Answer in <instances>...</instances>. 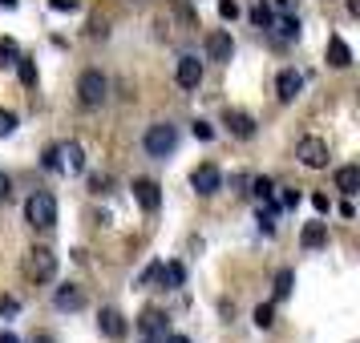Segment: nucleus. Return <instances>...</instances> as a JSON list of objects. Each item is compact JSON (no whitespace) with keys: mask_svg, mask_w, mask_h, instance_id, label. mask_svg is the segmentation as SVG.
Here are the masks:
<instances>
[{"mask_svg":"<svg viewBox=\"0 0 360 343\" xmlns=\"http://www.w3.org/2000/svg\"><path fill=\"white\" fill-rule=\"evenodd\" d=\"M142 146H146L150 158H170L174 149H179V130L170 126V121H154L142 137Z\"/></svg>","mask_w":360,"mask_h":343,"instance_id":"obj_1","label":"nucleus"},{"mask_svg":"<svg viewBox=\"0 0 360 343\" xmlns=\"http://www.w3.org/2000/svg\"><path fill=\"white\" fill-rule=\"evenodd\" d=\"M25 218H29L37 230H53L57 227V198H53L49 190H37V194L25 202Z\"/></svg>","mask_w":360,"mask_h":343,"instance_id":"obj_2","label":"nucleus"},{"mask_svg":"<svg viewBox=\"0 0 360 343\" xmlns=\"http://www.w3.org/2000/svg\"><path fill=\"white\" fill-rule=\"evenodd\" d=\"M77 97H82L85 109L105 105V97H110V81H105V73H101V69H85V73H82V81H77Z\"/></svg>","mask_w":360,"mask_h":343,"instance_id":"obj_3","label":"nucleus"},{"mask_svg":"<svg viewBox=\"0 0 360 343\" xmlns=\"http://www.w3.org/2000/svg\"><path fill=\"white\" fill-rule=\"evenodd\" d=\"M25 271L37 283H49V278H57V255L45 250V246H37V250H29V259H25Z\"/></svg>","mask_w":360,"mask_h":343,"instance_id":"obj_4","label":"nucleus"},{"mask_svg":"<svg viewBox=\"0 0 360 343\" xmlns=\"http://www.w3.org/2000/svg\"><path fill=\"white\" fill-rule=\"evenodd\" d=\"M191 190H195V194H202V198L219 194V190H223V170H219V166H211V162H202L195 174H191Z\"/></svg>","mask_w":360,"mask_h":343,"instance_id":"obj_5","label":"nucleus"},{"mask_svg":"<svg viewBox=\"0 0 360 343\" xmlns=\"http://www.w3.org/2000/svg\"><path fill=\"white\" fill-rule=\"evenodd\" d=\"M295 158L308 166V170H324L328 166V142L324 137H304L300 149H295Z\"/></svg>","mask_w":360,"mask_h":343,"instance_id":"obj_6","label":"nucleus"},{"mask_svg":"<svg viewBox=\"0 0 360 343\" xmlns=\"http://www.w3.org/2000/svg\"><path fill=\"white\" fill-rule=\"evenodd\" d=\"M134 198H138V206H142L146 214H154L158 206H162V190H158V182H150V178L134 182Z\"/></svg>","mask_w":360,"mask_h":343,"instance_id":"obj_7","label":"nucleus"},{"mask_svg":"<svg viewBox=\"0 0 360 343\" xmlns=\"http://www.w3.org/2000/svg\"><path fill=\"white\" fill-rule=\"evenodd\" d=\"M98 327H101L105 339H126V319H122V311H114V307H105L98 315Z\"/></svg>","mask_w":360,"mask_h":343,"instance_id":"obj_8","label":"nucleus"},{"mask_svg":"<svg viewBox=\"0 0 360 343\" xmlns=\"http://www.w3.org/2000/svg\"><path fill=\"white\" fill-rule=\"evenodd\" d=\"M174 77H179L182 89H198V85H202V61H198V57H182Z\"/></svg>","mask_w":360,"mask_h":343,"instance_id":"obj_9","label":"nucleus"},{"mask_svg":"<svg viewBox=\"0 0 360 343\" xmlns=\"http://www.w3.org/2000/svg\"><path fill=\"white\" fill-rule=\"evenodd\" d=\"M304 89V77L295 73V69H279V77H276V93L279 101H295V93Z\"/></svg>","mask_w":360,"mask_h":343,"instance_id":"obj_10","label":"nucleus"},{"mask_svg":"<svg viewBox=\"0 0 360 343\" xmlns=\"http://www.w3.org/2000/svg\"><path fill=\"white\" fill-rule=\"evenodd\" d=\"M227 130L235 133V137L251 142V137H255V117L243 114V109H227Z\"/></svg>","mask_w":360,"mask_h":343,"instance_id":"obj_11","label":"nucleus"},{"mask_svg":"<svg viewBox=\"0 0 360 343\" xmlns=\"http://www.w3.org/2000/svg\"><path fill=\"white\" fill-rule=\"evenodd\" d=\"M207 57H211V61H231V57H235L231 33H211L207 36Z\"/></svg>","mask_w":360,"mask_h":343,"instance_id":"obj_12","label":"nucleus"},{"mask_svg":"<svg viewBox=\"0 0 360 343\" xmlns=\"http://www.w3.org/2000/svg\"><path fill=\"white\" fill-rule=\"evenodd\" d=\"M328 65L332 69H348L352 65V49L344 36H328Z\"/></svg>","mask_w":360,"mask_h":343,"instance_id":"obj_13","label":"nucleus"},{"mask_svg":"<svg viewBox=\"0 0 360 343\" xmlns=\"http://www.w3.org/2000/svg\"><path fill=\"white\" fill-rule=\"evenodd\" d=\"M336 190H340L344 198H352L360 190V166H340L336 170Z\"/></svg>","mask_w":360,"mask_h":343,"instance_id":"obj_14","label":"nucleus"},{"mask_svg":"<svg viewBox=\"0 0 360 343\" xmlns=\"http://www.w3.org/2000/svg\"><path fill=\"white\" fill-rule=\"evenodd\" d=\"M138 327L146 331L150 339H166V315H162V311H142Z\"/></svg>","mask_w":360,"mask_h":343,"instance_id":"obj_15","label":"nucleus"},{"mask_svg":"<svg viewBox=\"0 0 360 343\" xmlns=\"http://www.w3.org/2000/svg\"><path fill=\"white\" fill-rule=\"evenodd\" d=\"M61 149V166H65L69 174H82L85 170V149L77 146V142H69V146H57Z\"/></svg>","mask_w":360,"mask_h":343,"instance_id":"obj_16","label":"nucleus"},{"mask_svg":"<svg viewBox=\"0 0 360 343\" xmlns=\"http://www.w3.org/2000/svg\"><path fill=\"white\" fill-rule=\"evenodd\" d=\"M300 243L308 246V250H320V246L328 243V222H308L304 234H300Z\"/></svg>","mask_w":360,"mask_h":343,"instance_id":"obj_17","label":"nucleus"},{"mask_svg":"<svg viewBox=\"0 0 360 343\" xmlns=\"http://www.w3.org/2000/svg\"><path fill=\"white\" fill-rule=\"evenodd\" d=\"M57 307H61V311H82L85 307L82 287H73V283H69V287H61V291H57Z\"/></svg>","mask_w":360,"mask_h":343,"instance_id":"obj_18","label":"nucleus"},{"mask_svg":"<svg viewBox=\"0 0 360 343\" xmlns=\"http://www.w3.org/2000/svg\"><path fill=\"white\" fill-rule=\"evenodd\" d=\"M162 283H170V287H182V283H186V267H182V262H162Z\"/></svg>","mask_w":360,"mask_h":343,"instance_id":"obj_19","label":"nucleus"},{"mask_svg":"<svg viewBox=\"0 0 360 343\" xmlns=\"http://www.w3.org/2000/svg\"><path fill=\"white\" fill-rule=\"evenodd\" d=\"M251 25H255V29H271V25H276V17H271V4H267V0H259V4L251 8Z\"/></svg>","mask_w":360,"mask_h":343,"instance_id":"obj_20","label":"nucleus"},{"mask_svg":"<svg viewBox=\"0 0 360 343\" xmlns=\"http://www.w3.org/2000/svg\"><path fill=\"white\" fill-rule=\"evenodd\" d=\"M276 29H279V36H283V41H295V36H300V17H295V13H283Z\"/></svg>","mask_w":360,"mask_h":343,"instance_id":"obj_21","label":"nucleus"},{"mask_svg":"<svg viewBox=\"0 0 360 343\" xmlns=\"http://www.w3.org/2000/svg\"><path fill=\"white\" fill-rule=\"evenodd\" d=\"M17 41H13V36H0V69L4 65H17Z\"/></svg>","mask_w":360,"mask_h":343,"instance_id":"obj_22","label":"nucleus"},{"mask_svg":"<svg viewBox=\"0 0 360 343\" xmlns=\"http://www.w3.org/2000/svg\"><path fill=\"white\" fill-rule=\"evenodd\" d=\"M292 283H295V271L283 267V271L276 275V299H288V295H292Z\"/></svg>","mask_w":360,"mask_h":343,"instance_id":"obj_23","label":"nucleus"},{"mask_svg":"<svg viewBox=\"0 0 360 343\" xmlns=\"http://www.w3.org/2000/svg\"><path fill=\"white\" fill-rule=\"evenodd\" d=\"M251 194L259 198V202H271V194H276V182H271V178H255V182H251Z\"/></svg>","mask_w":360,"mask_h":343,"instance_id":"obj_24","label":"nucleus"},{"mask_svg":"<svg viewBox=\"0 0 360 343\" xmlns=\"http://www.w3.org/2000/svg\"><path fill=\"white\" fill-rule=\"evenodd\" d=\"M17 73H20V81L29 85V89L37 85V65L29 61V57H17Z\"/></svg>","mask_w":360,"mask_h":343,"instance_id":"obj_25","label":"nucleus"},{"mask_svg":"<svg viewBox=\"0 0 360 343\" xmlns=\"http://www.w3.org/2000/svg\"><path fill=\"white\" fill-rule=\"evenodd\" d=\"M271 198H276L279 210H292V206H300V194H295V190H279V194H271Z\"/></svg>","mask_w":360,"mask_h":343,"instance_id":"obj_26","label":"nucleus"},{"mask_svg":"<svg viewBox=\"0 0 360 343\" xmlns=\"http://www.w3.org/2000/svg\"><path fill=\"white\" fill-rule=\"evenodd\" d=\"M255 323L271 327V323H276V307H271V303H259V307H255Z\"/></svg>","mask_w":360,"mask_h":343,"instance_id":"obj_27","label":"nucleus"},{"mask_svg":"<svg viewBox=\"0 0 360 343\" xmlns=\"http://www.w3.org/2000/svg\"><path fill=\"white\" fill-rule=\"evenodd\" d=\"M13 130H17V114L13 109H0V137H8Z\"/></svg>","mask_w":360,"mask_h":343,"instance_id":"obj_28","label":"nucleus"},{"mask_svg":"<svg viewBox=\"0 0 360 343\" xmlns=\"http://www.w3.org/2000/svg\"><path fill=\"white\" fill-rule=\"evenodd\" d=\"M259 230H276V206H259Z\"/></svg>","mask_w":360,"mask_h":343,"instance_id":"obj_29","label":"nucleus"},{"mask_svg":"<svg viewBox=\"0 0 360 343\" xmlns=\"http://www.w3.org/2000/svg\"><path fill=\"white\" fill-rule=\"evenodd\" d=\"M219 17L235 20V17H239V4H235V0H219Z\"/></svg>","mask_w":360,"mask_h":343,"instance_id":"obj_30","label":"nucleus"},{"mask_svg":"<svg viewBox=\"0 0 360 343\" xmlns=\"http://www.w3.org/2000/svg\"><path fill=\"white\" fill-rule=\"evenodd\" d=\"M49 8L53 13H77L82 4H77V0H49Z\"/></svg>","mask_w":360,"mask_h":343,"instance_id":"obj_31","label":"nucleus"},{"mask_svg":"<svg viewBox=\"0 0 360 343\" xmlns=\"http://www.w3.org/2000/svg\"><path fill=\"white\" fill-rule=\"evenodd\" d=\"M45 170H61V149L57 146L45 149Z\"/></svg>","mask_w":360,"mask_h":343,"instance_id":"obj_32","label":"nucleus"},{"mask_svg":"<svg viewBox=\"0 0 360 343\" xmlns=\"http://www.w3.org/2000/svg\"><path fill=\"white\" fill-rule=\"evenodd\" d=\"M195 137H198V142H211V137H214V130L207 126V121H195Z\"/></svg>","mask_w":360,"mask_h":343,"instance_id":"obj_33","label":"nucleus"},{"mask_svg":"<svg viewBox=\"0 0 360 343\" xmlns=\"http://www.w3.org/2000/svg\"><path fill=\"white\" fill-rule=\"evenodd\" d=\"M8 194H13V178L0 170V202H8Z\"/></svg>","mask_w":360,"mask_h":343,"instance_id":"obj_34","label":"nucleus"},{"mask_svg":"<svg viewBox=\"0 0 360 343\" xmlns=\"http://www.w3.org/2000/svg\"><path fill=\"white\" fill-rule=\"evenodd\" d=\"M311 206H316L320 214H328V210H332V202H328V194H311Z\"/></svg>","mask_w":360,"mask_h":343,"instance_id":"obj_35","label":"nucleus"},{"mask_svg":"<svg viewBox=\"0 0 360 343\" xmlns=\"http://www.w3.org/2000/svg\"><path fill=\"white\" fill-rule=\"evenodd\" d=\"M158 275H162V262H154V267H146V271H142V283H154Z\"/></svg>","mask_w":360,"mask_h":343,"instance_id":"obj_36","label":"nucleus"},{"mask_svg":"<svg viewBox=\"0 0 360 343\" xmlns=\"http://www.w3.org/2000/svg\"><path fill=\"white\" fill-rule=\"evenodd\" d=\"M0 311H4V315H17L20 303H17V299H4V303H0Z\"/></svg>","mask_w":360,"mask_h":343,"instance_id":"obj_37","label":"nucleus"},{"mask_svg":"<svg viewBox=\"0 0 360 343\" xmlns=\"http://www.w3.org/2000/svg\"><path fill=\"white\" fill-rule=\"evenodd\" d=\"M348 13H352V17H360V0H348Z\"/></svg>","mask_w":360,"mask_h":343,"instance_id":"obj_38","label":"nucleus"},{"mask_svg":"<svg viewBox=\"0 0 360 343\" xmlns=\"http://www.w3.org/2000/svg\"><path fill=\"white\" fill-rule=\"evenodd\" d=\"M162 343H191L186 335H170V339H162Z\"/></svg>","mask_w":360,"mask_h":343,"instance_id":"obj_39","label":"nucleus"},{"mask_svg":"<svg viewBox=\"0 0 360 343\" xmlns=\"http://www.w3.org/2000/svg\"><path fill=\"white\" fill-rule=\"evenodd\" d=\"M0 343H17V335H8V331H0Z\"/></svg>","mask_w":360,"mask_h":343,"instance_id":"obj_40","label":"nucleus"},{"mask_svg":"<svg viewBox=\"0 0 360 343\" xmlns=\"http://www.w3.org/2000/svg\"><path fill=\"white\" fill-rule=\"evenodd\" d=\"M146 343H162V339H146Z\"/></svg>","mask_w":360,"mask_h":343,"instance_id":"obj_41","label":"nucleus"}]
</instances>
